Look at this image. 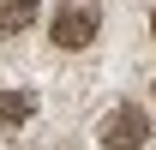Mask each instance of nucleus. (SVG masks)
<instances>
[{
  "mask_svg": "<svg viewBox=\"0 0 156 150\" xmlns=\"http://www.w3.org/2000/svg\"><path fill=\"white\" fill-rule=\"evenodd\" d=\"M24 120H30V96H24V90H6V96H0V132L24 126Z\"/></svg>",
  "mask_w": 156,
  "mask_h": 150,
  "instance_id": "obj_4",
  "label": "nucleus"
},
{
  "mask_svg": "<svg viewBox=\"0 0 156 150\" xmlns=\"http://www.w3.org/2000/svg\"><path fill=\"white\" fill-rule=\"evenodd\" d=\"M36 18V0H0V36H18Z\"/></svg>",
  "mask_w": 156,
  "mask_h": 150,
  "instance_id": "obj_3",
  "label": "nucleus"
},
{
  "mask_svg": "<svg viewBox=\"0 0 156 150\" xmlns=\"http://www.w3.org/2000/svg\"><path fill=\"white\" fill-rule=\"evenodd\" d=\"M150 30H156V12H150Z\"/></svg>",
  "mask_w": 156,
  "mask_h": 150,
  "instance_id": "obj_5",
  "label": "nucleus"
},
{
  "mask_svg": "<svg viewBox=\"0 0 156 150\" xmlns=\"http://www.w3.org/2000/svg\"><path fill=\"white\" fill-rule=\"evenodd\" d=\"M150 138V120H144V108H114L108 120H102V150H138Z\"/></svg>",
  "mask_w": 156,
  "mask_h": 150,
  "instance_id": "obj_1",
  "label": "nucleus"
},
{
  "mask_svg": "<svg viewBox=\"0 0 156 150\" xmlns=\"http://www.w3.org/2000/svg\"><path fill=\"white\" fill-rule=\"evenodd\" d=\"M90 36H96V6H60V18H54L60 48H84Z\"/></svg>",
  "mask_w": 156,
  "mask_h": 150,
  "instance_id": "obj_2",
  "label": "nucleus"
}]
</instances>
